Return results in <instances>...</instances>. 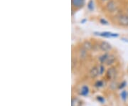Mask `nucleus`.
Instances as JSON below:
<instances>
[{
    "instance_id": "obj_2",
    "label": "nucleus",
    "mask_w": 128,
    "mask_h": 106,
    "mask_svg": "<svg viewBox=\"0 0 128 106\" xmlns=\"http://www.w3.org/2000/svg\"><path fill=\"white\" fill-rule=\"evenodd\" d=\"M118 22L120 26L128 28V15L127 14H120L118 17Z\"/></svg>"
},
{
    "instance_id": "obj_5",
    "label": "nucleus",
    "mask_w": 128,
    "mask_h": 106,
    "mask_svg": "<svg viewBox=\"0 0 128 106\" xmlns=\"http://www.w3.org/2000/svg\"><path fill=\"white\" fill-rule=\"evenodd\" d=\"M117 75V70L114 67H111L107 70L106 77L109 80H113Z\"/></svg>"
},
{
    "instance_id": "obj_23",
    "label": "nucleus",
    "mask_w": 128,
    "mask_h": 106,
    "mask_svg": "<svg viewBox=\"0 0 128 106\" xmlns=\"http://www.w3.org/2000/svg\"><path fill=\"white\" fill-rule=\"evenodd\" d=\"M126 14H128V9H127V12H126Z\"/></svg>"
},
{
    "instance_id": "obj_17",
    "label": "nucleus",
    "mask_w": 128,
    "mask_h": 106,
    "mask_svg": "<svg viewBox=\"0 0 128 106\" xmlns=\"http://www.w3.org/2000/svg\"><path fill=\"white\" fill-rule=\"evenodd\" d=\"M88 8L90 11H93L94 9V4H93V2L92 0L89 1V2L88 3Z\"/></svg>"
},
{
    "instance_id": "obj_6",
    "label": "nucleus",
    "mask_w": 128,
    "mask_h": 106,
    "mask_svg": "<svg viewBox=\"0 0 128 106\" xmlns=\"http://www.w3.org/2000/svg\"><path fill=\"white\" fill-rule=\"evenodd\" d=\"M71 4L73 8L79 9L82 8L85 4V0H71Z\"/></svg>"
},
{
    "instance_id": "obj_10",
    "label": "nucleus",
    "mask_w": 128,
    "mask_h": 106,
    "mask_svg": "<svg viewBox=\"0 0 128 106\" xmlns=\"http://www.w3.org/2000/svg\"><path fill=\"white\" fill-rule=\"evenodd\" d=\"M109 54H108V52H105L104 54L101 55L100 57H99V61L100 63L101 64H105L106 61H107V59L109 56Z\"/></svg>"
},
{
    "instance_id": "obj_7",
    "label": "nucleus",
    "mask_w": 128,
    "mask_h": 106,
    "mask_svg": "<svg viewBox=\"0 0 128 106\" xmlns=\"http://www.w3.org/2000/svg\"><path fill=\"white\" fill-rule=\"evenodd\" d=\"M82 48H84L86 51H91L92 49H93V44L90 41L86 40V41H85V42L82 43Z\"/></svg>"
},
{
    "instance_id": "obj_4",
    "label": "nucleus",
    "mask_w": 128,
    "mask_h": 106,
    "mask_svg": "<svg viewBox=\"0 0 128 106\" xmlns=\"http://www.w3.org/2000/svg\"><path fill=\"white\" fill-rule=\"evenodd\" d=\"M112 48V47L111 46V44L108 42L102 41L99 44V48L103 52H108V51H111Z\"/></svg>"
},
{
    "instance_id": "obj_21",
    "label": "nucleus",
    "mask_w": 128,
    "mask_h": 106,
    "mask_svg": "<svg viewBox=\"0 0 128 106\" xmlns=\"http://www.w3.org/2000/svg\"><path fill=\"white\" fill-rule=\"evenodd\" d=\"M76 62H77L76 59H75V58H73V59H72V68H74L75 64L76 65Z\"/></svg>"
},
{
    "instance_id": "obj_15",
    "label": "nucleus",
    "mask_w": 128,
    "mask_h": 106,
    "mask_svg": "<svg viewBox=\"0 0 128 106\" xmlns=\"http://www.w3.org/2000/svg\"><path fill=\"white\" fill-rule=\"evenodd\" d=\"M98 71H99V74H100V75H102V74H104L105 68V66H104L103 65L100 64L98 67Z\"/></svg>"
},
{
    "instance_id": "obj_1",
    "label": "nucleus",
    "mask_w": 128,
    "mask_h": 106,
    "mask_svg": "<svg viewBox=\"0 0 128 106\" xmlns=\"http://www.w3.org/2000/svg\"><path fill=\"white\" fill-rule=\"evenodd\" d=\"M118 4L114 0H110L108 2H106L105 9L107 12H108L110 13H114L118 11Z\"/></svg>"
},
{
    "instance_id": "obj_11",
    "label": "nucleus",
    "mask_w": 128,
    "mask_h": 106,
    "mask_svg": "<svg viewBox=\"0 0 128 106\" xmlns=\"http://www.w3.org/2000/svg\"><path fill=\"white\" fill-rule=\"evenodd\" d=\"M89 91H90V90H89L88 86H83L82 88H81V89H80V94L81 96H86L88 95Z\"/></svg>"
},
{
    "instance_id": "obj_14",
    "label": "nucleus",
    "mask_w": 128,
    "mask_h": 106,
    "mask_svg": "<svg viewBox=\"0 0 128 106\" xmlns=\"http://www.w3.org/2000/svg\"><path fill=\"white\" fill-rule=\"evenodd\" d=\"M87 51H86L84 48H82L80 50V57L81 58H85L86 57V56H87Z\"/></svg>"
},
{
    "instance_id": "obj_20",
    "label": "nucleus",
    "mask_w": 128,
    "mask_h": 106,
    "mask_svg": "<svg viewBox=\"0 0 128 106\" xmlns=\"http://www.w3.org/2000/svg\"><path fill=\"white\" fill-rule=\"evenodd\" d=\"M100 22L102 25H108V24H109L108 22L106 21L105 19H103V18H101L100 20Z\"/></svg>"
},
{
    "instance_id": "obj_16",
    "label": "nucleus",
    "mask_w": 128,
    "mask_h": 106,
    "mask_svg": "<svg viewBox=\"0 0 128 106\" xmlns=\"http://www.w3.org/2000/svg\"><path fill=\"white\" fill-rule=\"evenodd\" d=\"M104 86V82L102 80H98L95 83V86L96 88H101Z\"/></svg>"
},
{
    "instance_id": "obj_22",
    "label": "nucleus",
    "mask_w": 128,
    "mask_h": 106,
    "mask_svg": "<svg viewBox=\"0 0 128 106\" xmlns=\"http://www.w3.org/2000/svg\"><path fill=\"white\" fill-rule=\"evenodd\" d=\"M100 2H102V3H104V2H108V1H110V0H99Z\"/></svg>"
},
{
    "instance_id": "obj_24",
    "label": "nucleus",
    "mask_w": 128,
    "mask_h": 106,
    "mask_svg": "<svg viewBox=\"0 0 128 106\" xmlns=\"http://www.w3.org/2000/svg\"></svg>"
},
{
    "instance_id": "obj_12",
    "label": "nucleus",
    "mask_w": 128,
    "mask_h": 106,
    "mask_svg": "<svg viewBox=\"0 0 128 106\" xmlns=\"http://www.w3.org/2000/svg\"><path fill=\"white\" fill-rule=\"evenodd\" d=\"M82 102L80 101L78 98H74L71 100V106H81Z\"/></svg>"
},
{
    "instance_id": "obj_13",
    "label": "nucleus",
    "mask_w": 128,
    "mask_h": 106,
    "mask_svg": "<svg viewBox=\"0 0 128 106\" xmlns=\"http://www.w3.org/2000/svg\"><path fill=\"white\" fill-rule=\"evenodd\" d=\"M120 96H121V98L124 101L127 100V98L128 97V93L126 90H123L122 91V92L120 93Z\"/></svg>"
},
{
    "instance_id": "obj_18",
    "label": "nucleus",
    "mask_w": 128,
    "mask_h": 106,
    "mask_svg": "<svg viewBox=\"0 0 128 106\" xmlns=\"http://www.w3.org/2000/svg\"><path fill=\"white\" fill-rule=\"evenodd\" d=\"M97 100H98V101L101 102V103H103L104 102H105V98L103 97H102V96H97Z\"/></svg>"
},
{
    "instance_id": "obj_8",
    "label": "nucleus",
    "mask_w": 128,
    "mask_h": 106,
    "mask_svg": "<svg viewBox=\"0 0 128 106\" xmlns=\"http://www.w3.org/2000/svg\"><path fill=\"white\" fill-rule=\"evenodd\" d=\"M89 74H90V77L92 78H95L97 76H98V75H100L99 74V71H98V68L96 66H94V67L92 68L90 70V73Z\"/></svg>"
},
{
    "instance_id": "obj_3",
    "label": "nucleus",
    "mask_w": 128,
    "mask_h": 106,
    "mask_svg": "<svg viewBox=\"0 0 128 106\" xmlns=\"http://www.w3.org/2000/svg\"><path fill=\"white\" fill-rule=\"evenodd\" d=\"M94 34L96 36H99L104 38H117L119 36L118 34L112 32H94Z\"/></svg>"
},
{
    "instance_id": "obj_19",
    "label": "nucleus",
    "mask_w": 128,
    "mask_h": 106,
    "mask_svg": "<svg viewBox=\"0 0 128 106\" xmlns=\"http://www.w3.org/2000/svg\"><path fill=\"white\" fill-rule=\"evenodd\" d=\"M126 86H127V82H126V81H123L121 84H120V86H118V88H119V89H122V88H124Z\"/></svg>"
},
{
    "instance_id": "obj_9",
    "label": "nucleus",
    "mask_w": 128,
    "mask_h": 106,
    "mask_svg": "<svg viewBox=\"0 0 128 106\" xmlns=\"http://www.w3.org/2000/svg\"><path fill=\"white\" fill-rule=\"evenodd\" d=\"M115 60H116L115 56L113 55V54H110L109 56H108V59H107L105 65L106 66H111V65H112L114 64V62H115Z\"/></svg>"
}]
</instances>
